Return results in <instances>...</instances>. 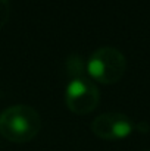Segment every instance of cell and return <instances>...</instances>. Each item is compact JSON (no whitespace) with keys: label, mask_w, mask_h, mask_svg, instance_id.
I'll return each mask as SVG.
<instances>
[{"label":"cell","mask_w":150,"mask_h":151,"mask_svg":"<svg viewBox=\"0 0 150 151\" xmlns=\"http://www.w3.org/2000/svg\"><path fill=\"white\" fill-rule=\"evenodd\" d=\"M144 151H150V150H144Z\"/></svg>","instance_id":"obj_8"},{"label":"cell","mask_w":150,"mask_h":151,"mask_svg":"<svg viewBox=\"0 0 150 151\" xmlns=\"http://www.w3.org/2000/svg\"><path fill=\"white\" fill-rule=\"evenodd\" d=\"M41 129L40 113L25 104H16L0 113V134L7 141L22 144L38 135Z\"/></svg>","instance_id":"obj_1"},{"label":"cell","mask_w":150,"mask_h":151,"mask_svg":"<svg viewBox=\"0 0 150 151\" xmlns=\"http://www.w3.org/2000/svg\"><path fill=\"white\" fill-rule=\"evenodd\" d=\"M10 16V0H0V29L6 25Z\"/></svg>","instance_id":"obj_6"},{"label":"cell","mask_w":150,"mask_h":151,"mask_svg":"<svg viewBox=\"0 0 150 151\" xmlns=\"http://www.w3.org/2000/svg\"><path fill=\"white\" fill-rule=\"evenodd\" d=\"M66 66H68V72L72 76V79L83 76L81 73L84 72V62H83V59L80 56H75V54L69 56L68 62H66Z\"/></svg>","instance_id":"obj_5"},{"label":"cell","mask_w":150,"mask_h":151,"mask_svg":"<svg viewBox=\"0 0 150 151\" xmlns=\"http://www.w3.org/2000/svg\"><path fill=\"white\" fill-rule=\"evenodd\" d=\"M127 70L125 56L115 47H100L87 62L88 75L100 84L118 82Z\"/></svg>","instance_id":"obj_2"},{"label":"cell","mask_w":150,"mask_h":151,"mask_svg":"<svg viewBox=\"0 0 150 151\" xmlns=\"http://www.w3.org/2000/svg\"><path fill=\"white\" fill-rule=\"evenodd\" d=\"M136 128H137V129H138L140 132H143V134H146V132L149 131V125H147V123H144V122L138 123V125H137Z\"/></svg>","instance_id":"obj_7"},{"label":"cell","mask_w":150,"mask_h":151,"mask_svg":"<svg viewBox=\"0 0 150 151\" xmlns=\"http://www.w3.org/2000/svg\"><path fill=\"white\" fill-rule=\"evenodd\" d=\"M90 128L96 137H99L101 139H107V141H115V139H122L128 137L133 132L134 125L127 114L110 111V113H103L97 116L91 122Z\"/></svg>","instance_id":"obj_4"},{"label":"cell","mask_w":150,"mask_h":151,"mask_svg":"<svg viewBox=\"0 0 150 151\" xmlns=\"http://www.w3.org/2000/svg\"><path fill=\"white\" fill-rule=\"evenodd\" d=\"M65 100L68 109L75 114H88L91 113L100 101L99 88L87 78L80 76L71 79L66 88Z\"/></svg>","instance_id":"obj_3"}]
</instances>
